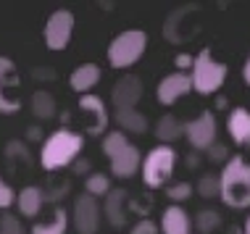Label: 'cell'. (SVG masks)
Listing matches in <instances>:
<instances>
[{
  "label": "cell",
  "instance_id": "6da1fadb",
  "mask_svg": "<svg viewBox=\"0 0 250 234\" xmlns=\"http://www.w3.org/2000/svg\"><path fill=\"white\" fill-rule=\"evenodd\" d=\"M221 176V200L229 208H250V163L242 156H232L227 160Z\"/></svg>",
  "mask_w": 250,
  "mask_h": 234
},
{
  "label": "cell",
  "instance_id": "7a4b0ae2",
  "mask_svg": "<svg viewBox=\"0 0 250 234\" xmlns=\"http://www.w3.org/2000/svg\"><path fill=\"white\" fill-rule=\"evenodd\" d=\"M82 148H84L82 135H77V132H71V129H58L45 139L42 150H40V163H42V169H48V171L63 169V166L71 163V160H77Z\"/></svg>",
  "mask_w": 250,
  "mask_h": 234
},
{
  "label": "cell",
  "instance_id": "3957f363",
  "mask_svg": "<svg viewBox=\"0 0 250 234\" xmlns=\"http://www.w3.org/2000/svg\"><path fill=\"white\" fill-rule=\"evenodd\" d=\"M147 50V35L143 29H126L116 35L108 45V63L113 69H129L143 58V53Z\"/></svg>",
  "mask_w": 250,
  "mask_h": 234
},
{
  "label": "cell",
  "instance_id": "277c9868",
  "mask_svg": "<svg viewBox=\"0 0 250 234\" xmlns=\"http://www.w3.org/2000/svg\"><path fill=\"white\" fill-rule=\"evenodd\" d=\"M229 74L227 63H219L213 58V53L208 48H203L195 56V66H192V90L200 95H216L219 87L224 84V79Z\"/></svg>",
  "mask_w": 250,
  "mask_h": 234
},
{
  "label": "cell",
  "instance_id": "5b68a950",
  "mask_svg": "<svg viewBox=\"0 0 250 234\" xmlns=\"http://www.w3.org/2000/svg\"><path fill=\"white\" fill-rule=\"evenodd\" d=\"M174 169H177V150L171 145H155L143 160V179L150 190L168 184Z\"/></svg>",
  "mask_w": 250,
  "mask_h": 234
},
{
  "label": "cell",
  "instance_id": "8992f818",
  "mask_svg": "<svg viewBox=\"0 0 250 234\" xmlns=\"http://www.w3.org/2000/svg\"><path fill=\"white\" fill-rule=\"evenodd\" d=\"M16 87H19L16 63L11 58L0 56V113H5V116L21 111V100L16 98Z\"/></svg>",
  "mask_w": 250,
  "mask_h": 234
},
{
  "label": "cell",
  "instance_id": "52a82bcc",
  "mask_svg": "<svg viewBox=\"0 0 250 234\" xmlns=\"http://www.w3.org/2000/svg\"><path fill=\"white\" fill-rule=\"evenodd\" d=\"M74 32V13L66 8H58L48 16V24H45V45L50 50H63L71 39Z\"/></svg>",
  "mask_w": 250,
  "mask_h": 234
},
{
  "label": "cell",
  "instance_id": "ba28073f",
  "mask_svg": "<svg viewBox=\"0 0 250 234\" xmlns=\"http://www.w3.org/2000/svg\"><path fill=\"white\" fill-rule=\"evenodd\" d=\"M185 137L190 139L195 150L208 153V148L216 145V116L211 111H203L198 118L185 121Z\"/></svg>",
  "mask_w": 250,
  "mask_h": 234
},
{
  "label": "cell",
  "instance_id": "9c48e42d",
  "mask_svg": "<svg viewBox=\"0 0 250 234\" xmlns=\"http://www.w3.org/2000/svg\"><path fill=\"white\" fill-rule=\"evenodd\" d=\"M71 218H74V226H77L79 234H98V226H100V205H98V197L92 195H79L74 200V211H71Z\"/></svg>",
  "mask_w": 250,
  "mask_h": 234
},
{
  "label": "cell",
  "instance_id": "30bf717a",
  "mask_svg": "<svg viewBox=\"0 0 250 234\" xmlns=\"http://www.w3.org/2000/svg\"><path fill=\"white\" fill-rule=\"evenodd\" d=\"M187 92H192V77L185 74V71H174V74L164 77L158 82V87H155V98L164 105H174Z\"/></svg>",
  "mask_w": 250,
  "mask_h": 234
},
{
  "label": "cell",
  "instance_id": "8fae6325",
  "mask_svg": "<svg viewBox=\"0 0 250 234\" xmlns=\"http://www.w3.org/2000/svg\"><path fill=\"white\" fill-rule=\"evenodd\" d=\"M143 98V82H140L134 74H126L121 77L116 84H113V92H111V100H113V108L116 111H124V108H134Z\"/></svg>",
  "mask_w": 250,
  "mask_h": 234
},
{
  "label": "cell",
  "instance_id": "7c38bea8",
  "mask_svg": "<svg viewBox=\"0 0 250 234\" xmlns=\"http://www.w3.org/2000/svg\"><path fill=\"white\" fill-rule=\"evenodd\" d=\"M79 108H82V113H87L90 116V124H87V132H90L92 137L103 135L105 126H108V111H105V103L103 98L98 95H82L79 98Z\"/></svg>",
  "mask_w": 250,
  "mask_h": 234
},
{
  "label": "cell",
  "instance_id": "4fadbf2b",
  "mask_svg": "<svg viewBox=\"0 0 250 234\" xmlns=\"http://www.w3.org/2000/svg\"><path fill=\"white\" fill-rule=\"evenodd\" d=\"M140 163H143L140 150L134 148V145H126L119 156L111 158V171H113V176H119V179H132L134 174L140 171Z\"/></svg>",
  "mask_w": 250,
  "mask_h": 234
},
{
  "label": "cell",
  "instance_id": "5bb4252c",
  "mask_svg": "<svg viewBox=\"0 0 250 234\" xmlns=\"http://www.w3.org/2000/svg\"><path fill=\"white\" fill-rule=\"evenodd\" d=\"M161 229H164V234H190L192 221L182 205H168L161 216Z\"/></svg>",
  "mask_w": 250,
  "mask_h": 234
},
{
  "label": "cell",
  "instance_id": "9a60e30c",
  "mask_svg": "<svg viewBox=\"0 0 250 234\" xmlns=\"http://www.w3.org/2000/svg\"><path fill=\"white\" fill-rule=\"evenodd\" d=\"M100 82V66L95 63H82L79 69L71 71L69 77V87L74 92H84V95H90V90Z\"/></svg>",
  "mask_w": 250,
  "mask_h": 234
},
{
  "label": "cell",
  "instance_id": "2e32d148",
  "mask_svg": "<svg viewBox=\"0 0 250 234\" xmlns=\"http://www.w3.org/2000/svg\"><path fill=\"white\" fill-rule=\"evenodd\" d=\"M45 197L42 195V190L35 184H29V187H24L21 192H19V197H16V205H19V213L26 218H35L40 211H42V205H45Z\"/></svg>",
  "mask_w": 250,
  "mask_h": 234
},
{
  "label": "cell",
  "instance_id": "e0dca14e",
  "mask_svg": "<svg viewBox=\"0 0 250 234\" xmlns=\"http://www.w3.org/2000/svg\"><path fill=\"white\" fill-rule=\"evenodd\" d=\"M124 203H126V192L124 190H113L111 195L105 197V205H103V211H105V216H108V224L116 226V229H121V226L126 224V208H124Z\"/></svg>",
  "mask_w": 250,
  "mask_h": 234
},
{
  "label": "cell",
  "instance_id": "ac0fdd59",
  "mask_svg": "<svg viewBox=\"0 0 250 234\" xmlns=\"http://www.w3.org/2000/svg\"><path fill=\"white\" fill-rule=\"evenodd\" d=\"M229 135L237 145H250V111L248 108H234L229 113Z\"/></svg>",
  "mask_w": 250,
  "mask_h": 234
},
{
  "label": "cell",
  "instance_id": "d6986e66",
  "mask_svg": "<svg viewBox=\"0 0 250 234\" xmlns=\"http://www.w3.org/2000/svg\"><path fill=\"white\" fill-rule=\"evenodd\" d=\"M113 121L119 124V129L132 132V135H143V132L147 129V118L140 111H134V108L116 111V113H113Z\"/></svg>",
  "mask_w": 250,
  "mask_h": 234
},
{
  "label": "cell",
  "instance_id": "ffe728a7",
  "mask_svg": "<svg viewBox=\"0 0 250 234\" xmlns=\"http://www.w3.org/2000/svg\"><path fill=\"white\" fill-rule=\"evenodd\" d=\"M182 135H185V124H182L177 116H171V113L161 116L158 124H155V137H158L164 145L174 142V139H179Z\"/></svg>",
  "mask_w": 250,
  "mask_h": 234
},
{
  "label": "cell",
  "instance_id": "44dd1931",
  "mask_svg": "<svg viewBox=\"0 0 250 234\" xmlns=\"http://www.w3.org/2000/svg\"><path fill=\"white\" fill-rule=\"evenodd\" d=\"M66 229H69V211L56 208L50 224H35L29 234H66Z\"/></svg>",
  "mask_w": 250,
  "mask_h": 234
},
{
  "label": "cell",
  "instance_id": "7402d4cb",
  "mask_svg": "<svg viewBox=\"0 0 250 234\" xmlns=\"http://www.w3.org/2000/svg\"><path fill=\"white\" fill-rule=\"evenodd\" d=\"M32 113H35L37 118H42V121H48V118L56 116V100H53L50 92L40 90L32 95Z\"/></svg>",
  "mask_w": 250,
  "mask_h": 234
},
{
  "label": "cell",
  "instance_id": "603a6c76",
  "mask_svg": "<svg viewBox=\"0 0 250 234\" xmlns=\"http://www.w3.org/2000/svg\"><path fill=\"white\" fill-rule=\"evenodd\" d=\"M84 192L87 195H92V197H108L111 195V179L105 176V174H90L87 176V182H84Z\"/></svg>",
  "mask_w": 250,
  "mask_h": 234
},
{
  "label": "cell",
  "instance_id": "cb8c5ba5",
  "mask_svg": "<svg viewBox=\"0 0 250 234\" xmlns=\"http://www.w3.org/2000/svg\"><path fill=\"white\" fill-rule=\"evenodd\" d=\"M195 226H198L200 234H211L221 226V213L213 211V208H203V211H198V216H195Z\"/></svg>",
  "mask_w": 250,
  "mask_h": 234
},
{
  "label": "cell",
  "instance_id": "d4e9b609",
  "mask_svg": "<svg viewBox=\"0 0 250 234\" xmlns=\"http://www.w3.org/2000/svg\"><path fill=\"white\" fill-rule=\"evenodd\" d=\"M126 145H132V142L126 139L124 132H108V135L103 137V153L108 156V160H111L113 156H119Z\"/></svg>",
  "mask_w": 250,
  "mask_h": 234
},
{
  "label": "cell",
  "instance_id": "484cf974",
  "mask_svg": "<svg viewBox=\"0 0 250 234\" xmlns=\"http://www.w3.org/2000/svg\"><path fill=\"white\" fill-rule=\"evenodd\" d=\"M198 192L203 197L221 195V176L219 174H203V176L198 179Z\"/></svg>",
  "mask_w": 250,
  "mask_h": 234
},
{
  "label": "cell",
  "instance_id": "4316f807",
  "mask_svg": "<svg viewBox=\"0 0 250 234\" xmlns=\"http://www.w3.org/2000/svg\"><path fill=\"white\" fill-rule=\"evenodd\" d=\"M0 234H26V229L13 213H3L0 216Z\"/></svg>",
  "mask_w": 250,
  "mask_h": 234
},
{
  "label": "cell",
  "instance_id": "83f0119b",
  "mask_svg": "<svg viewBox=\"0 0 250 234\" xmlns=\"http://www.w3.org/2000/svg\"><path fill=\"white\" fill-rule=\"evenodd\" d=\"M166 195H168V200H174V205H177V203H182V200H187V197L192 195V184H187V182L171 184L166 190Z\"/></svg>",
  "mask_w": 250,
  "mask_h": 234
},
{
  "label": "cell",
  "instance_id": "f1b7e54d",
  "mask_svg": "<svg viewBox=\"0 0 250 234\" xmlns=\"http://www.w3.org/2000/svg\"><path fill=\"white\" fill-rule=\"evenodd\" d=\"M13 200H16V195H13V190L8 187V182L0 179V208H11Z\"/></svg>",
  "mask_w": 250,
  "mask_h": 234
},
{
  "label": "cell",
  "instance_id": "f546056e",
  "mask_svg": "<svg viewBox=\"0 0 250 234\" xmlns=\"http://www.w3.org/2000/svg\"><path fill=\"white\" fill-rule=\"evenodd\" d=\"M227 156H229V153H227V145H219V142H216L213 148H208V158H211L213 163H221V160H229Z\"/></svg>",
  "mask_w": 250,
  "mask_h": 234
},
{
  "label": "cell",
  "instance_id": "4dcf8cb0",
  "mask_svg": "<svg viewBox=\"0 0 250 234\" xmlns=\"http://www.w3.org/2000/svg\"><path fill=\"white\" fill-rule=\"evenodd\" d=\"M132 234H158V226H155L150 218H143L140 224H134Z\"/></svg>",
  "mask_w": 250,
  "mask_h": 234
},
{
  "label": "cell",
  "instance_id": "1f68e13d",
  "mask_svg": "<svg viewBox=\"0 0 250 234\" xmlns=\"http://www.w3.org/2000/svg\"><path fill=\"white\" fill-rule=\"evenodd\" d=\"M174 63H177V69H179V71H185V74H187V69L192 71V66H195V58H192V56H187V53H179V56L174 58Z\"/></svg>",
  "mask_w": 250,
  "mask_h": 234
},
{
  "label": "cell",
  "instance_id": "d6a6232c",
  "mask_svg": "<svg viewBox=\"0 0 250 234\" xmlns=\"http://www.w3.org/2000/svg\"><path fill=\"white\" fill-rule=\"evenodd\" d=\"M242 79H245V82L250 84V56L245 58V66H242Z\"/></svg>",
  "mask_w": 250,
  "mask_h": 234
},
{
  "label": "cell",
  "instance_id": "836d02e7",
  "mask_svg": "<svg viewBox=\"0 0 250 234\" xmlns=\"http://www.w3.org/2000/svg\"><path fill=\"white\" fill-rule=\"evenodd\" d=\"M84 169H87V160H79V163H77V171L84 174Z\"/></svg>",
  "mask_w": 250,
  "mask_h": 234
},
{
  "label": "cell",
  "instance_id": "e575fe53",
  "mask_svg": "<svg viewBox=\"0 0 250 234\" xmlns=\"http://www.w3.org/2000/svg\"><path fill=\"white\" fill-rule=\"evenodd\" d=\"M245 234H250V216H248V224H245Z\"/></svg>",
  "mask_w": 250,
  "mask_h": 234
},
{
  "label": "cell",
  "instance_id": "d590c367",
  "mask_svg": "<svg viewBox=\"0 0 250 234\" xmlns=\"http://www.w3.org/2000/svg\"><path fill=\"white\" fill-rule=\"evenodd\" d=\"M234 234H245V229H242V232H240V229H234Z\"/></svg>",
  "mask_w": 250,
  "mask_h": 234
}]
</instances>
